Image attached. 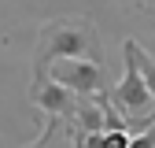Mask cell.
I'll list each match as a JSON object with an SVG mask.
<instances>
[{
  "mask_svg": "<svg viewBox=\"0 0 155 148\" xmlns=\"http://www.w3.org/2000/svg\"><path fill=\"white\" fill-rule=\"evenodd\" d=\"M129 130H111V133H104V148H129Z\"/></svg>",
  "mask_w": 155,
  "mask_h": 148,
  "instance_id": "ba28073f",
  "label": "cell"
},
{
  "mask_svg": "<svg viewBox=\"0 0 155 148\" xmlns=\"http://www.w3.org/2000/svg\"><path fill=\"white\" fill-rule=\"evenodd\" d=\"M137 4H140V8H155V0H137Z\"/></svg>",
  "mask_w": 155,
  "mask_h": 148,
  "instance_id": "30bf717a",
  "label": "cell"
},
{
  "mask_svg": "<svg viewBox=\"0 0 155 148\" xmlns=\"http://www.w3.org/2000/svg\"><path fill=\"white\" fill-rule=\"evenodd\" d=\"M48 78L67 85L74 96H96V92L107 89L104 63H96V59H55L48 67Z\"/></svg>",
  "mask_w": 155,
  "mask_h": 148,
  "instance_id": "3957f363",
  "label": "cell"
},
{
  "mask_svg": "<svg viewBox=\"0 0 155 148\" xmlns=\"http://www.w3.org/2000/svg\"><path fill=\"white\" fill-rule=\"evenodd\" d=\"M70 148H85L81 144V133H74V130H70Z\"/></svg>",
  "mask_w": 155,
  "mask_h": 148,
  "instance_id": "9c48e42d",
  "label": "cell"
},
{
  "mask_svg": "<svg viewBox=\"0 0 155 148\" xmlns=\"http://www.w3.org/2000/svg\"><path fill=\"white\" fill-rule=\"evenodd\" d=\"M133 48H137V41L133 37H126V45H122V78L107 85V100L111 107L118 111V115L129 122V119H140L144 126L155 119V96L144 89V78H140V70H137V56H133Z\"/></svg>",
  "mask_w": 155,
  "mask_h": 148,
  "instance_id": "7a4b0ae2",
  "label": "cell"
},
{
  "mask_svg": "<svg viewBox=\"0 0 155 148\" xmlns=\"http://www.w3.org/2000/svg\"><path fill=\"white\" fill-rule=\"evenodd\" d=\"M55 59H96L104 63V37L100 26L85 15H59L37 30V52H33V78H48V67Z\"/></svg>",
  "mask_w": 155,
  "mask_h": 148,
  "instance_id": "6da1fadb",
  "label": "cell"
},
{
  "mask_svg": "<svg viewBox=\"0 0 155 148\" xmlns=\"http://www.w3.org/2000/svg\"><path fill=\"white\" fill-rule=\"evenodd\" d=\"M30 104L37 111H45L48 119H74V107H78V96L59 85V82H52V78H41V82H30Z\"/></svg>",
  "mask_w": 155,
  "mask_h": 148,
  "instance_id": "277c9868",
  "label": "cell"
},
{
  "mask_svg": "<svg viewBox=\"0 0 155 148\" xmlns=\"http://www.w3.org/2000/svg\"><path fill=\"white\" fill-rule=\"evenodd\" d=\"M133 56H137V70H140V78H144V89L155 96V56H151V52H144L140 45L133 48Z\"/></svg>",
  "mask_w": 155,
  "mask_h": 148,
  "instance_id": "8992f818",
  "label": "cell"
},
{
  "mask_svg": "<svg viewBox=\"0 0 155 148\" xmlns=\"http://www.w3.org/2000/svg\"><path fill=\"white\" fill-rule=\"evenodd\" d=\"M129 148H155V119H151L144 130H137V133L129 137Z\"/></svg>",
  "mask_w": 155,
  "mask_h": 148,
  "instance_id": "52a82bcc",
  "label": "cell"
},
{
  "mask_svg": "<svg viewBox=\"0 0 155 148\" xmlns=\"http://www.w3.org/2000/svg\"><path fill=\"white\" fill-rule=\"evenodd\" d=\"M63 122H67V119H48L45 133L37 137L33 144H26V148H63Z\"/></svg>",
  "mask_w": 155,
  "mask_h": 148,
  "instance_id": "5b68a950",
  "label": "cell"
}]
</instances>
